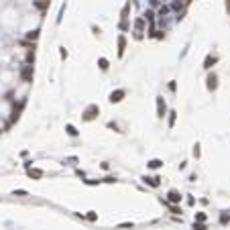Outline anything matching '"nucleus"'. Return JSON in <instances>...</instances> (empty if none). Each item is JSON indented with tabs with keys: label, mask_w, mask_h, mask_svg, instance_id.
I'll return each mask as SVG.
<instances>
[{
	"label": "nucleus",
	"mask_w": 230,
	"mask_h": 230,
	"mask_svg": "<svg viewBox=\"0 0 230 230\" xmlns=\"http://www.w3.org/2000/svg\"><path fill=\"white\" fill-rule=\"evenodd\" d=\"M98 112H100V108H98L96 104H90V106L86 108V112H84V120H94Z\"/></svg>",
	"instance_id": "f257e3e1"
},
{
	"label": "nucleus",
	"mask_w": 230,
	"mask_h": 230,
	"mask_svg": "<svg viewBox=\"0 0 230 230\" xmlns=\"http://www.w3.org/2000/svg\"><path fill=\"white\" fill-rule=\"evenodd\" d=\"M165 112H167V106H165L163 98H157V116H159V118H163V116H165Z\"/></svg>",
	"instance_id": "f03ea898"
},
{
	"label": "nucleus",
	"mask_w": 230,
	"mask_h": 230,
	"mask_svg": "<svg viewBox=\"0 0 230 230\" xmlns=\"http://www.w3.org/2000/svg\"><path fill=\"white\" fill-rule=\"evenodd\" d=\"M124 94H126L124 90H116V92H112V94H110V98H108V100H110L112 104H116V102H120V100L124 98Z\"/></svg>",
	"instance_id": "7ed1b4c3"
},
{
	"label": "nucleus",
	"mask_w": 230,
	"mask_h": 230,
	"mask_svg": "<svg viewBox=\"0 0 230 230\" xmlns=\"http://www.w3.org/2000/svg\"><path fill=\"white\" fill-rule=\"evenodd\" d=\"M20 78L25 80V82H31V78H33V65H25V69L20 71Z\"/></svg>",
	"instance_id": "20e7f679"
},
{
	"label": "nucleus",
	"mask_w": 230,
	"mask_h": 230,
	"mask_svg": "<svg viewBox=\"0 0 230 230\" xmlns=\"http://www.w3.org/2000/svg\"><path fill=\"white\" fill-rule=\"evenodd\" d=\"M206 82H208V84H206V86H208V90H212V92L218 88V78H216V74H210Z\"/></svg>",
	"instance_id": "39448f33"
},
{
	"label": "nucleus",
	"mask_w": 230,
	"mask_h": 230,
	"mask_svg": "<svg viewBox=\"0 0 230 230\" xmlns=\"http://www.w3.org/2000/svg\"><path fill=\"white\" fill-rule=\"evenodd\" d=\"M167 200L175 204V202H179V200H181V196H179V192H175V190H171V192L167 194Z\"/></svg>",
	"instance_id": "423d86ee"
},
{
	"label": "nucleus",
	"mask_w": 230,
	"mask_h": 230,
	"mask_svg": "<svg viewBox=\"0 0 230 230\" xmlns=\"http://www.w3.org/2000/svg\"><path fill=\"white\" fill-rule=\"evenodd\" d=\"M124 49H126V39L118 37V55H124Z\"/></svg>",
	"instance_id": "0eeeda50"
},
{
	"label": "nucleus",
	"mask_w": 230,
	"mask_h": 230,
	"mask_svg": "<svg viewBox=\"0 0 230 230\" xmlns=\"http://www.w3.org/2000/svg\"><path fill=\"white\" fill-rule=\"evenodd\" d=\"M216 61H218L216 57H212V55H208V57H206V61H204V67H206V69H210V67H212V65H214Z\"/></svg>",
	"instance_id": "6e6552de"
},
{
	"label": "nucleus",
	"mask_w": 230,
	"mask_h": 230,
	"mask_svg": "<svg viewBox=\"0 0 230 230\" xmlns=\"http://www.w3.org/2000/svg\"><path fill=\"white\" fill-rule=\"evenodd\" d=\"M29 175L35 177V179H41V177H43V171H41V169H29Z\"/></svg>",
	"instance_id": "1a4fd4ad"
},
{
	"label": "nucleus",
	"mask_w": 230,
	"mask_h": 230,
	"mask_svg": "<svg viewBox=\"0 0 230 230\" xmlns=\"http://www.w3.org/2000/svg\"><path fill=\"white\" fill-rule=\"evenodd\" d=\"M145 181L149 183V185H153V188L159 185V177H145Z\"/></svg>",
	"instance_id": "9d476101"
},
{
	"label": "nucleus",
	"mask_w": 230,
	"mask_h": 230,
	"mask_svg": "<svg viewBox=\"0 0 230 230\" xmlns=\"http://www.w3.org/2000/svg\"><path fill=\"white\" fill-rule=\"evenodd\" d=\"M35 6L43 10V8H47V6H49V0H39V2H35Z\"/></svg>",
	"instance_id": "9b49d317"
},
{
	"label": "nucleus",
	"mask_w": 230,
	"mask_h": 230,
	"mask_svg": "<svg viewBox=\"0 0 230 230\" xmlns=\"http://www.w3.org/2000/svg\"><path fill=\"white\" fill-rule=\"evenodd\" d=\"M161 165H163V163H161V161H159V159H153V161H151V163H149V167H151V169H159Z\"/></svg>",
	"instance_id": "f8f14e48"
},
{
	"label": "nucleus",
	"mask_w": 230,
	"mask_h": 230,
	"mask_svg": "<svg viewBox=\"0 0 230 230\" xmlns=\"http://www.w3.org/2000/svg\"><path fill=\"white\" fill-rule=\"evenodd\" d=\"M98 65H100V69H108V59L100 57V59H98Z\"/></svg>",
	"instance_id": "ddd939ff"
},
{
	"label": "nucleus",
	"mask_w": 230,
	"mask_h": 230,
	"mask_svg": "<svg viewBox=\"0 0 230 230\" xmlns=\"http://www.w3.org/2000/svg\"><path fill=\"white\" fill-rule=\"evenodd\" d=\"M27 37H29V39H33V41H35V39H37V37H39V29H35V31H31V33H29V35H27Z\"/></svg>",
	"instance_id": "4468645a"
},
{
	"label": "nucleus",
	"mask_w": 230,
	"mask_h": 230,
	"mask_svg": "<svg viewBox=\"0 0 230 230\" xmlns=\"http://www.w3.org/2000/svg\"><path fill=\"white\" fill-rule=\"evenodd\" d=\"M67 132H69L71 136H76V134H78V130H76V128H74L71 124H67Z\"/></svg>",
	"instance_id": "2eb2a0df"
},
{
	"label": "nucleus",
	"mask_w": 230,
	"mask_h": 230,
	"mask_svg": "<svg viewBox=\"0 0 230 230\" xmlns=\"http://www.w3.org/2000/svg\"><path fill=\"white\" fill-rule=\"evenodd\" d=\"M12 194H14V196H27V192H25V190H14Z\"/></svg>",
	"instance_id": "dca6fc26"
},
{
	"label": "nucleus",
	"mask_w": 230,
	"mask_h": 230,
	"mask_svg": "<svg viewBox=\"0 0 230 230\" xmlns=\"http://www.w3.org/2000/svg\"><path fill=\"white\" fill-rule=\"evenodd\" d=\"M153 18H155V14H153V12H151V10H149V12H147V14H145V20H153Z\"/></svg>",
	"instance_id": "f3484780"
},
{
	"label": "nucleus",
	"mask_w": 230,
	"mask_h": 230,
	"mask_svg": "<svg viewBox=\"0 0 230 230\" xmlns=\"http://www.w3.org/2000/svg\"><path fill=\"white\" fill-rule=\"evenodd\" d=\"M96 218H98L96 212H90V214H88V220H96Z\"/></svg>",
	"instance_id": "a211bd4d"
},
{
	"label": "nucleus",
	"mask_w": 230,
	"mask_h": 230,
	"mask_svg": "<svg viewBox=\"0 0 230 230\" xmlns=\"http://www.w3.org/2000/svg\"><path fill=\"white\" fill-rule=\"evenodd\" d=\"M173 122H175V112H171V118H169V126H173Z\"/></svg>",
	"instance_id": "6ab92c4d"
},
{
	"label": "nucleus",
	"mask_w": 230,
	"mask_h": 230,
	"mask_svg": "<svg viewBox=\"0 0 230 230\" xmlns=\"http://www.w3.org/2000/svg\"><path fill=\"white\" fill-rule=\"evenodd\" d=\"M228 220H230V216H226V214L220 216V222H228Z\"/></svg>",
	"instance_id": "aec40b11"
},
{
	"label": "nucleus",
	"mask_w": 230,
	"mask_h": 230,
	"mask_svg": "<svg viewBox=\"0 0 230 230\" xmlns=\"http://www.w3.org/2000/svg\"><path fill=\"white\" fill-rule=\"evenodd\" d=\"M194 228H196V230H206V226H204V224H194Z\"/></svg>",
	"instance_id": "412c9836"
},
{
	"label": "nucleus",
	"mask_w": 230,
	"mask_h": 230,
	"mask_svg": "<svg viewBox=\"0 0 230 230\" xmlns=\"http://www.w3.org/2000/svg\"><path fill=\"white\" fill-rule=\"evenodd\" d=\"M226 10H228V14H230V0H226Z\"/></svg>",
	"instance_id": "4be33fe9"
}]
</instances>
